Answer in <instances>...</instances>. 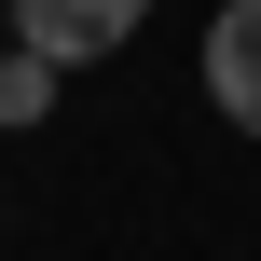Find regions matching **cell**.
<instances>
[{
    "mask_svg": "<svg viewBox=\"0 0 261 261\" xmlns=\"http://www.w3.org/2000/svg\"><path fill=\"white\" fill-rule=\"evenodd\" d=\"M138 28H151V0H14V41L55 55V69H96V55H124Z\"/></svg>",
    "mask_w": 261,
    "mask_h": 261,
    "instance_id": "cell-1",
    "label": "cell"
},
{
    "mask_svg": "<svg viewBox=\"0 0 261 261\" xmlns=\"http://www.w3.org/2000/svg\"><path fill=\"white\" fill-rule=\"evenodd\" d=\"M206 96H220V124L261 138V0H220V28H206Z\"/></svg>",
    "mask_w": 261,
    "mask_h": 261,
    "instance_id": "cell-2",
    "label": "cell"
},
{
    "mask_svg": "<svg viewBox=\"0 0 261 261\" xmlns=\"http://www.w3.org/2000/svg\"><path fill=\"white\" fill-rule=\"evenodd\" d=\"M55 83H69V69L14 41V55H0V124H41V110H55Z\"/></svg>",
    "mask_w": 261,
    "mask_h": 261,
    "instance_id": "cell-3",
    "label": "cell"
}]
</instances>
